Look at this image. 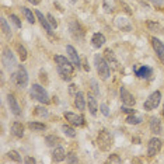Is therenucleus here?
<instances>
[{
	"label": "nucleus",
	"instance_id": "nucleus-31",
	"mask_svg": "<svg viewBox=\"0 0 164 164\" xmlns=\"http://www.w3.org/2000/svg\"><path fill=\"white\" fill-rule=\"evenodd\" d=\"M17 52H18V55H20L21 62H24V60L27 59V49L24 48L21 44H17Z\"/></svg>",
	"mask_w": 164,
	"mask_h": 164
},
{
	"label": "nucleus",
	"instance_id": "nucleus-33",
	"mask_svg": "<svg viewBox=\"0 0 164 164\" xmlns=\"http://www.w3.org/2000/svg\"><path fill=\"white\" fill-rule=\"evenodd\" d=\"M7 156H9L12 160L17 161V163H21V156L18 154V152H16V150H10V152L7 153Z\"/></svg>",
	"mask_w": 164,
	"mask_h": 164
},
{
	"label": "nucleus",
	"instance_id": "nucleus-14",
	"mask_svg": "<svg viewBox=\"0 0 164 164\" xmlns=\"http://www.w3.org/2000/svg\"><path fill=\"white\" fill-rule=\"evenodd\" d=\"M149 128H150V132L154 133V135H158V133H161V122H160V119L156 118V116L150 118Z\"/></svg>",
	"mask_w": 164,
	"mask_h": 164
},
{
	"label": "nucleus",
	"instance_id": "nucleus-12",
	"mask_svg": "<svg viewBox=\"0 0 164 164\" xmlns=\"http://www.w3.org/2000/svg\"><path fill=\"white\" fill-rule=\"evenodd\" d=\"M7 102H9V107H10V110H12V112L16 116H21V110H20V105H18L16 97L9 94V96H7Z\"/></svg>",
	"mask_w": 164,
	"mask_h": 164
},
{
	"label": "nucleus",
	"instance_id": "nucleus-22",
	"mask_svg": "<svg viewBox=\"0 0 164 164\" xmlns=\"http://www.w3.org/2000/svg\"><path fill=\"white\" fill-rule=\"evenodd\" d=\"M52 158H54V161H63L66 158V153L65 150L62 149V147L58 146L56 149L54 150V153H52Z\"/></svg>",
	"mask_w": 164,
	"mask_h": 164
},
{
	"label": "nucleus",
	"instance_id": "nucleus-36",
	"mask_svg": "<svg viewBox=\"0 0 164 164\" xmlns=\"http://www.w3.org/2000/svg\"><path fill=\"white\" fill-rule=\"evenodd\" d=\"M90 84H91V90L94 91V94H96V96H98V94H100V90H98V84H97V82L93 79V80L90 82Z\"/></svg>",
	"mask_w": 164,
	"mask_h": 164
},
{
	"label": "nucleus",
	"instance_id": "nucleus-19",
	"mask_svg": "<svg viewBox=\"0 0 164 164\" xmlns=\"http://www.w3.org/2000/svg\"><path fill=\"white\" fill-rule=\"evenodd\" d=\"M147 28L149 31H153L156 34H164V27L156 21H147Z\"/></svg>",
	"mask_w": 164,
	"mask_h": 164
},
{
	"label": "nucleus",
	"instance_id": "nucleus-43",
	"mask_svg": "<svg viewBox=\"0 0 164 164\" xmlns=\"http://www.w3.org/2000/svg\"><path fill=\"white\" fill-rule=\"evenodd\" d=\"M147 2L156 4V6H161V4H163V0H147Z\"/></svg>",
	"mask_w": 164,
	"mask_h": 164
},
{
	"label": "nucleus",
	"instance_id": "nucleus-24",
	"mask_svg": "<svg viewBox=\"0 0 164 164\" xmlns=\"http://www.w3.org/2000/svg\"><path fill=\"white\" fill-rule=\"evenodd\" d=\"M45 142H46V144H48L49 147H55V146H59L60 139L58 138V136H55V135H49V136H46L45 138Z\"/></svg>",
	"mask_w": 164,
	"mask_h": 164
},
{
	"label": "nucleus",
	"instance_id": "nucleus-45",
	"mask_svg": "<svg viewBox=\"0 0 164 164\" xmlns=\"http://www.w3.org/2000/svg\"><path fill=\"white\" fill-rule=\"evenodd\" d=\"M27 2H30L31 4H34V6H37V4H40L41 0H27Z\"/></svg>",
	"mask_w": 164,
	"mask_h": 164
},
{
	"label": "nucleus",
	"instance_id": "nucleus-37",
	"mask_svg": "<svg viewBox=\"0 0 164 164\" xmlns=\"http://www.w3.org/2000/svg\"><path fill=\"white\" fill-rule=\"evenodd\" d=\"M10 20H13V23H14L18 28H21V21H20V18H18L16 14H10Z\"/></svg>",
	"mask_w": 164,
	"mask_h": 164
},
{
	"label": "nucleus",
	"instance_id": "nucleus-32",
	"mask_svg": "<svg viewBox=\"0 0 164 164\" xmlns=\"http://www.w3.org/2000/svg\"><path fill=\"white\" fill-rule=\"evenodd\" d=\"M35 115L41 116V118H46L48 116V110L44 107H37L35 108Z\"/></svg>",
	"mask_w": 164,
	"mask_h": 164
},
{
	"label": "nucleus",
	"instance_id": "nucleus-1",
	"mask_svg": "<svg viewBox=\"0 0 164 164\" xmlns=\"http://www.w3.org/2000/svg\"><path fill=\"white\" fill-rule=\"evenodd\" d=\"M94 63H96L97 73L100 74V77H101L102 80H107L111 74V69H110L108 62L104 59V58L100 56V55H96V56H94Z\"/></svg>",
	"mask_w": 164,
	"mask_h": 164
},
{
	"label": "nucleus",
	"instance_id": "nucleus-42",
	"mask_svg": "<svg viewBox=\"0 0 164 164\" xmlns=\"http://www.w3.org/2000/svg\"><path fill=\"white\" fill-rule=\"evenodd\" d=\"M62 80H66V82H70L72 80V74H66V73H59Z\"/></svg>",
	"mask_w": 164,
	"mask_h": 164
},
{
	"label": "nucleus",
	"instance_id": "nucleus-16",
	"mask_svg": "<svg viewBox=\"0 0 164 164\" xmlns=\"http://www.w3.org/2000/svg\"><path fill=\"white\" fill-rule=\"evenodd\" d=\"M74 105H76V108L80 111L86 110V98H84V94H83L82 91H79V93L74 96Z\"/></svg>",
	"mask_w": 164,
	"mask_h": 164
},
{
	"label": "nucleus",
	"instance_id": "nucleus-40",
	"mask_svg": "<svg viewBox=\"0 0 164 164\" xmlns=\"http://www.w3.org/2000/svg\"><path fill=\"white\" fill-rule=\"evenodd\" d=\"M121 110H122V112H126V114H129V115H130V114H136V112H135V110L129 108V105H124V107H122Z\"/></svg>",
	"mask_w": 164,
	"mask_h": 164
},
{
	"label": "nucleus",
	"instance_id": "nucleus-47",
	"mask_svg": "<svg viewBox=\"0 0 164 164\" xmlns=\"http://www.w3.org/2000/svg\"><path fill=\"white\" fill-rule=\"evenodd\" d=\"M72 2H76V0H72Z\"/></svg>",
	"mask_w": 164,
	"mask_h": 164
},
{
	"label": "nucleus",
	"instance_id": "nucleus-6",
	"mask_svg": "<svg viewBox=\"0 0 164 164\" xmlns=\"http://www.w3.org/2000/svg\"><path fill=\"white\" fill-rule=\"evenodd\" d=\"M161 144H163L161 139L152 138L149 140V143H147V156H149V157H153V156H156L158 152H160Z\"/></svg>",
	"mask_w": 164,
	"mask_h": 164
},
{
	"label": "nucleus",
	"instance_id": "nucleus-5",
	"mask_svg": "<svg viewBox=\"0 0 164 164\" xmlns=\"http://www.w3.org/2000/svg\"><path fill=\"white\" fill-rule=\"evenodd\" d=\"M3 65L6 66L9 70H12V69H14L18 66L14 55H13V52L10 51L9 48H4V51H3Z\"/></svg>",
	"mask_w": 164,
	"mask_h": 164
},
{
	"label": "nucleus",
	"instance_id": "nucleus-4",
	"mask_svg": "<svg viewBox=\"0 0 164 164\" xmlns=\"http://www.w3.org/2000/svg\"><path fill=\"white\" fill-rule=\"evenodd\" d=\"M160 101H161V93H160V91H154V93L150 94L149 98L144 101L143 108L146 111H153V110H156V108L158 107Z\"/></svg>",
	"mask_w": 164,
	"mask_h": 164
},
{
	"label": "nucleus",
	"instance_id": "nucleus-8",
	"mask_svg": "<svg viewBox=\"0 0 164 164\" xmlns=\"http://www.w3.org/2000/svg\"><path fill=\"white\" fill-rule=\"evenodd\" d=\"M119 94H121V101L124 105H129V107H133L136 104V100L133 98V96L126 90L125 87H121L119 90Z\"/></svg>",
	"mask_w": 164,
	"mask_h": 164
},
{
	"label": "nucleus",
	"instance_id": "nucleus-10",
	"mask_svg": "<svg viewBox=\"0 0 164 164\" xmlns=\"http://www.w3.org/2000/svg\"><path fill=\"white\" fill-rule=\"evenodd\" d=\"M98 146L101 150H108L111 146V136L108 135L107 130H102L98 135Z\"/></svg>",
	"mask_w": 164,
	"mask_h": 164
},
{
	"label": "nucleus",
	"instance_id": "nucleus-7",
	"mask_svg": "<svg viewBox=\"0 0 164 164\" xmlns=\"http://www.w3.org/2000/svg\"><path fill=\"white\" fill-rule=\"evenodd\" d=\"M69 30H70L74 40H83V38H84V30H83V27L80 26L77 21H70Z\"/></svg>",
	"mask_w": 164,
	"mask_h": 164
},
{
	"label": "nucleus",
	"instance_id": "nucleus-9",
	"mask_svg": "<svg viewBox=\"0 0 164 164\" xmlns=\"http://www.w3.org/2000/svg\"><path fill=\"white\" fill-rule=\"evenodd\" d=\"M65 118L66 121H69V124L74 125V126L84 125V116L83 115H77V114H73V112H65Z\"/></svg>",
	"mask_w": 164,
	"mask_h": 164
},
{
	"label": "nucleus",
	"instance_id": "nucleus-21",
	"mask_svg": "<svg viewBox=\"0 0 164 164\" xmlns=\"http://www.w3.org/2000/svg\"><path fill=\"white\" fill-rule=\"evenodd\" d=\"M12 132L16 138H23L24 136V126L20 124V122H14L12 125Z\"/></svg>",
	"mask_w": 164,
	"mask_h": 164
},
{
	"label": "nucleus",
	"instance_id": "nucleus-3",
	"mask_svg": "<svg viewBox=\"0 0 164 164\" xmlns=\"http://www.w3.org/2000/svg\"><path fill=\"white\" fill-rule=\"evenodd\" d=\"M12 80L20 87H27V84H28V73H27L26 68L23 65H18L17 73L12 74Z\"/></svg>",
	"mask_w": 164,
	"mask_h": 164
},
{
	"label": "nucleus",
	"instance_id": "nucleus-35",
	"mask_svg": "<svg viewBox=\"0 0 164 164\" xmlns=\"http://www.w3.org/2000/svg\"><path fill=\"white\" fill-rule=\"evenodd\" d=\"M121 158H119V156L118 154H111L110 157H108V160H107V163H121Z\"/></svg>",
	"mask_w": 164,
	"mask_h": 164
},
{
	"label": "nucleus",
	"instance_id": "nucleus-15",
	"mask_svg": "<svg viewBox=\"0 0 164 164\" xmlns=\"http://www.w3.org/2000/svg\"><path fill=\"white\" fill-rule=\"evenodd\" d=\"M87 105H88V110H90L91 115H96L97 111H98V104H97V100L93 94H88L87 96Z\"/></svg>",
	"mask_w": 164,
	"mask_h": 164
},
{
	"label": "nucleus",
	"instance_id": "nucleus-41",
	"mask_svg": "<svg viewBox=\"0 0 164 164\" xmlns=\"http://www.w3.org/2000/svg\"><path fill=\"white\" fill-rule=\"evenodd\" d=\"M69 93L73 94V96H76L79 91H77V86L76 84H70V87H69Z\"/></svg>",
	"mask_w": 164,
	"mask_h": 164
},
{
	"label": "nucleus",
	"instance_id": "nucleus-13",
	"mask_svg": "<svg viewBox=\"0 0 164 164\" xmlns=\"http://www.w3.org/2000/svg\"><path fill=\"white\" fill-rule=\"evenodd\" d=\"M66 51H68V55H69V58H70L72 63H73L74 66H77V68H80V58H79V55H77L76 49L72 45H68L66 46Z\"/></svg>",
	"mask_w": 164,
	"mask_h": 164
},
{
	"label": "nucleus",
	"instance_id": "nucleus-39",
	"mask_svg": "<svg viewBox=\"0 0 164 164\" xmlns=\"http://www.w3.org/2000/svg\"><path fill=\"white\" fill-rule=\"evenodd\" d=\"M100 110H101V112L104 114L105 116L110 115V110H108V105L107 104H101V105H100Z\"/></svg>",
	"mask_w": 164,
	"mask_h": 164
},
{
	"label": "nucleus",
	"instance_id": "nucleus-34",
	"mask_svg": "<svg viewBox=\"0 0 164 164\" xmlns=\"http://www.w3.org/2000/svg\"><path fill=\"white\" fill-rule=\"evenodd\" d=\"M66 161H68V163H70V164H74V163H77V161H79V158L76 157V154H74V153H68V154H66Z\"/></svg>",
	"mask_w": 164,
	"mask_h": 164
},
{
	"label": "nucleus",
	"instance_id": "nucleus-46",
	"mask_svg": "<svg viewBox=\"0 0 164 164\" xmlns=\"http://www.w3.org/2000/svg\"><path fill=\"white\" fill-rule=\"evenodd\" d=\"M163 116H164V110H163Z\"/></svg>",
	"mask_w": 164,
	"mask_h": 164
},
{
	"label": "nucleus",
	"instance_id": "nucleus-17",
	"mask_svg": "<svg viewBox=\"0 0 164 164\" xmlns=\"http://www.w3.org/2000/svg\"><path fill=\"white\" fill-rule=\"evenodd\" d=\"M35 16H37V18H38V20H40L41 26H42L44 28H45L46 31H48L49 34H51V32H52V26H51V24H49V20H48V17H44V14H42V13H41V12H38V10H37V12H35Z\"/></svg>",
	"mask_w": 164,
	"mask_h": 164
},
{
	"label": "nucleus",
	"instance_id": "nucleus-20",
	"mask_svg": "<svg viewBox=\"0 0 164 164\" xmlns=\"http://www.w3.org/2000/svg\"><path fill=\"white\" fill-rule=\"evenodd\" d=\"M91 42H93V45L96 46V48H101V46L105 44V37L101 34V32H97V34L93 35Z\"/></svg>",
	"mask_w": 164,
	"mask_h": 164
},
{
	"label": "nucleus",
	"instance_id": "nucleus-38",
	"mask_svg": "<svg viewBox=\"0 0 164 164\" xmlns=\"http://www.w3.org/2000/svg\"><path fill=\"white\" fill-rule=\"evenodd\" d=\"M46 17H48V20H49V24H51V26H52V28H56V27H58V21L54 18V16H52V14H48V16H46Z\"/></svg>",
	"mask_w": 164,
	"mask_h": 164
},
{
	"label": "nucleus",
	"instance_id": "nucleus-44",
	"mask_svg": "<svg viewBox=\"0 0 164 164\" xmlns=\"http://www.w3.org/2000/svg\"><path fill=\"white\" fill-rule=\"evenodd\" d=\"M26 163L27 164H34L35 163V158L34 157H27L26 158Z\"/></svg>",
	"mask_w": 164,
	"mask_h": 164
},
{
	"label": "nucleus",
	"instance_id": "nucleus-25",
	"mask_svg": "<svg viewBox=\"0 0 164 164\" xmlns=\"http://www.w3.org/2000/svg\"><path fill=\"white\" fill-rule=\"evenodd\" d=\"M116 26H118L122 31H130V30H132L130 24H128L125 18H118V20H116Z\"/></svg>",
	"mask_w": 164,
	"mask_h": 164
},
{
	"label": "nucleus",
	"instance_id": "nucleus-29",
	"mask_svg": "<svg viewBox=\"0 0 164 164\" xmlns=\"http://www.w3.org/2000/svg\"><path fill=\"white\" fill-rule=\"evenodd\" d=\"M62 130H63V133H65L66 136H69V138H74V136H76V130H74L70 125H63Z\"/></svg>",
	"mask_w": 164,
	"mask_h": 164
},
{
	"label": "nucleus",
	"instance_id": "nucleus-27",
	"mask_svg": "<svg viewBox=\"0 0 164 164\" xmlns=\"http://www.w3.org/2000/svg\"><path fill=\"white\" fill-rule=\"evenodd\" d=\"M21 10H23V13H24V16H26L27 21H28V23H31V24H34L35 23V17H34V14H32L31 10L27 9V7H21Z\"/></svg>",
	"mask_w": 164,
	"mask_h": 164
},
{
	"label": "nucleus",
	"instance_id": "nucleus-28",
	"mask_svg": "<svg viewBox=\"0 0 164 164\" xmlns=\"http://www.w3.org/2000/svg\"><path fill=\"white\" fill-rule=\"evenodd\" d=\"M28 126L31 128L32 130H38V132H41V130H45L46 129V125L45 124H41V122H30Z\"/></svg>",
	"mask_w": 164,
	"mask_h": 164
},
{
	"label": "nucleus",
	"instance_id": "nucleus-2",
	"mask_svg": "<svg viewBox=\"0 0 164 164\" xmlns=\"http://www.w3.org/2000/svg\"><path fill=\"white\" fill-rule=\"evenodd\" d=\"M31 97L35 98L37 101H40L41 104H44V105H48L49 102H51L46 90L40 84H32L31 86Z\"/></svg>",
	"mask_w": 164,
	"mask_h": 164
},
{
	"label": "nucleus",
	"instance_id": "nucleus-30",
	"mask_svg": "<svg viewBox=\"0 0 164 164\" xmlns=\"http://www.w3.org/2000/svg\"><path fill=\"white\" fill-rule=\"evenodd\" d=\"M2 30H3V32L7 37H12V30H10L9 24H7V20L4 17H2Z\"/></svg>",
	"mask_w": 164,
	"mask_h": 164
},
{
	"label": "nucleus",
	"instance_id": "nucleus-18",
	"mask_svg": "<svg viewBox=\"0 0 164 164\" xmlns=\"http://www.w3.org/2000/svg\"><path fill=\"white\" fill-rule=\"evenodd\" d=\"M135 73L138 77H140V79H149L150 76H152V69L147 68V66H142V68H136L135 69Z\"/></svg>",
	"mask_w": 164,
	"mask_h": 164
},
{
	"label": "nucleus",
	"instance_id": "nucleus-11",
	"mask_svg": "<svg viewBox=\"0 0 164 164\" xmlns=\"http://www.w3.org/2000/svg\"><path fill=\"white\" fill-rule=\"evenodd\" d=\"M152 45H153V48H154V51H156V54H157L160 62L164 65V44L161 42L160 40H157L156 37H153L152 38Z\"/></svg>",
	"mask_w": 164,
	"mask_h": 164
},
{
	"label": "nucleus",
	"instance_id": "nucleus-26",
	"mask_svg": "<svg viewBox=\"0 0 164 164\" xmlns=\"http://www.w3.org/2000/svg\"><path fill=\"white\" fill-rule=\"evenodd\" d=\"M126 122L129 125H139L142 122V118H140V116H138L136 114H130V115H128Z\"/></svg>",
	"mask_w": 164,
	"mask_h": 164
},
{
	"label": "nucleus",
	"instance_id": "nucleus-23",
	"mask_svg": "<svg viewBox=\"0 0 164 164\" xmlns=\"http://www.w3.org/2000/svg\"><path fill=\"white\" fill-rule=\"evenodd\" d=\"M105 60L108 62V65H112V66H116L118 65V60H116V56L111 49H105Z\"/></svg>",
	"mask_w": 164,
	"mask_h": 164
}]
</instances>
